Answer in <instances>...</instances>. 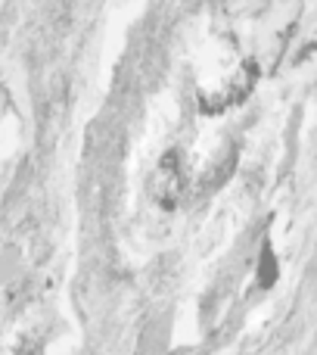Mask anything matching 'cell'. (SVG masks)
Masks as SVG:
<instances>
[{"instance_id": "obj_1", "label": "cell", "mask_w": 317, "mask_h": 355, "mask_svg": "<svg viewBox=\"0 0 317 355\" xmlns=\"http://www.w3.org/2000/svg\"><path fill=\"white\" fill-rule=\"evenodd\" d=\"M187 184H190L187 162H183V156L177 153V150H171V153L156 166L153 178H150V193H153V200L158 206H174V202L183 196Z\"/></svg>"}]
</instances>
